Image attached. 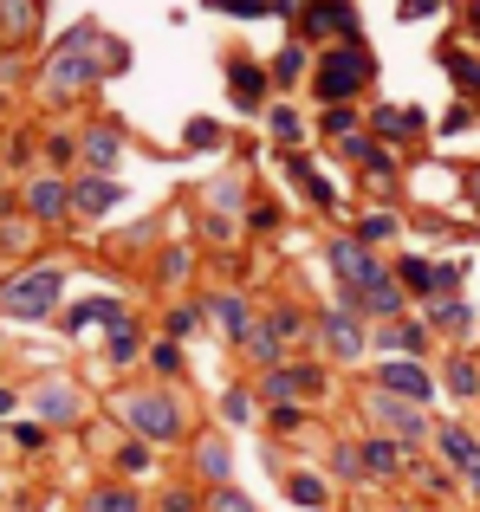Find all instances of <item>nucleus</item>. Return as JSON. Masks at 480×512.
<instances>
[{
    "instance_id": "obj_5",
    "label": "nucleus",
    "mask_w": 480,
    "mask_h": 512,
    "mask_svg": "<svg viewBox=\"0 0 480 512\" xmlns=\"http://www.w3.org/2000/svg\"><path fill=\"white\" fill-rule=\"evenodd\" d=\"M52 292H59V273H26L20 286H7V299H0V305H7L13 318H33V312H46V305H52Z\"/></svg>"
},
{
    "instance_id": "obj_23",
    "label": "nucleus",
    "mask_w": 480,
    "mask_h": 512,
    "mask_svg": "<svg viewBox=\"0 0 480 512\" xmlns=\"http://www.w3.org/2000/svg\"><path fill=\"white\" fill-rule=\"evenodd\" d=\"M305 72V52H279V65H273V78H299Z\"/></svg>"
},
{
    "instance_id": "obj_3",
    "label": "nucleus",
    "mask_w": 480,
    "mask_h": 512,
    "mask_svg": "<svg viewBox=\"0 0 480 512\" xmlns=\"http://www.w3.org/2000/svg\"><path fill=\"white\" fill-rule=\"evenodd\" d=\"M377 383L390 389V396H403V402H429V396H435V376L422 370L416 357H390V363L377 370Z\"/></svg>"
},
{
    "instance_id": "obj_29",
    "label": "nucleus",
    "mask_w": 480,
    "mask_h": 512,
    "mask_svg": "<svg viewBox=\"0 0 480 512\" xmlns=\"http://www.w3.org/2000/svg\"><path fill=\"white\" fill-rule=\"evenodd\" d=\"M468 26H474V33H480V0H468Z\"/></svg>"
},
{
    "instance_id": "obj_27",
    "label": "nucleus",
    "mask_w": 480,
    "mask_h": 512,
    "mask_svg": "<svg viewBox=\"0 0 480 512\" xmlns=\"http://www.w3.org/2000/svg\"><path fill=\"white\" fill-rule=\"evenodd\" d=\"M403 13L416 20V13H435V0H403Z\"/></svg>"
},
{
    "instance_id": "obj_24",
    "label": "nucleus",
    "mask_w": 480,
    "mask_h": 512,
    "mask_svg": "<svg viewBox=\"0 0 480 512\" xmlns=\"http://www.w3.org/2000/svg\"><path fill=\"white\" fill-rule=\"evenodd\" d=\"M273 137L292 143V137H299V117H292V111H273Z\"/></svg>"
},
{
    "instance_id": "obj_6",
    "label": "nucleus",
    "mask_w": 480,
    "mask_h": 512,
    "mask_svg": "<svg viewBox=\"0 0 480 512\" xmlns=\"http://www.w3.org/2000/svg\"><path fill=\"white\" fill-rule=\"evenodd\" d=\"M370 409L390 422V435H396V441H422V435H429V422H422V402H403V396H390V389H383Z\"/></svg>"
},
{
    "instance_id": "obj_2",
    "label": "nucleus",
    "mask_w": 480,
    "mask_h": 512,
    "mask_svg": "<svg viewBox=\"0 0 480 512\" xmlns=\"http://www.w3.org/2000/svg\"><path fill=\"white\" fill-rule=\"evenodd\" d=\"M124 415H130V428H143L150 441H176L182 435V415H176V402H169V396H130Z\"/></svg>"
},
{
    "instance_id": "obj_12",
    "label": "nucleus",
    "mask_w": 480,
    "mask_h": 512,
    "mask_svg": "<svg viewBox=\"0 0 480 512\" xmlns=\"http://www.w3.org/2000/svg\"><path fill=\"white\" fill-rule=\"evenodd\" d=\"M286 493H292V506H305V512L325 506V480H312V474H292V480H286Z\"/></svg>"
},
{
    "instance_id": "obj_15",
    "label": "nucleus",
    "mask_w": 480,
    "mask_h": 512,
    "mask_svg": "<svg viewBox=\"0 0 480 512\" xmlns=\"http://www.w3.org/2000/svg\"><path fill=\"white\" fill-rule=\"evenodd\" d=\"M448 389H455V396H480V370H474L468 357H455V363H448Z\"/></svg>"
},
{
    "instance_id": "obj_4",
    "label": "nucleus",
    "mask_w": 480,
    "mask_h": 512,
    "mask_svg": "<svg viewBox=\"0 0 480 512\" xmlns=\"http://www.w3.org/2000/svg\"><path fill=\"white\" fill-rule=\"evenodd\" d=\"M331 266H338V279L351 292H364V286H377V279H383V266L370 260L364 240H338V247H331Z\"/></svg>"
},
{
    "instance_id": "obj_31",
    "label": "nucleus",
    "mask_w": 480,
    "mask_h": 512,
    "mask_svg": "<svg viewBox=\"0 0 480 512\" xmlns=\"http://www.w3.org/2000/svg\"><path fill=\"white\" fill-rule=\"evenodd\" d=\"M468 487H474V493H480V467H474V474H468Z\"/></svg>"
},
{
    "instance_id": "obj_9",
    "label": "nucleus",
    "mask_w": 480,
    "mask_h": 512,
    "mask_svg": "<svg viewBox=\"0 0 480 512\" xmlns=\"http://www.w3.org/2000/svg\"><path fill=\"white\" fill-rule=\"evenodd\" d=\"M435 441H442V454H448V461L461 467V474H474V467H480V441L468 435V428H442Z\"/></svg>"
},
{
    "instance_id": "obj_19",
    "label": "nucleus",
    "mask_w": 480,
    "mask_h": 512,
    "mask_svg": "<svg viewBox=\"0 0 480 512\" xmlns=\"http://www.w3.org/2000/svg\"><path fill=\"white\" fill-rule=\"evenodd\" d=\"M234 91H240V98H260V91H266V72H253V65H234Z\"/></svg>"
},
{
    "instance_id": "obj_25",
    "label": "nucleus",
    "mask_w": 480,
    "mask_h": 512,
    "mask_svg": "<svg viewBox=\"0 0 480 512\" xmlns=\"http://www.w3.org/2000/svg\"><path fill=\"white\" fill-rule=\"evenodd\" d=\"M221 409H228V422H247V415H253V402H247V396H240V389H234V396L221 402Z\"/></svg>"
},
{
    "instance_id": "obj_18",
    "label": "nucleus",
    "mask_w": 480,
    "mask_h": 512,
    "mask_svg": "<svg viewBox=\"0 0 480 512\" xmlns=\"http://www.w3.org/2000/svg\"><path fill=\"white\" fill-rule=\"evenodd\" d=\"M331 467H338L344 480H357V474H364V448H351V441H344V448L331 454Z\"/></svg>"
},
{
    "instance_id": "obj_14",
    "label": "nucleus",
    "mask_w": 480,
    "mask_h": 512,
    "mask_svg": "<svg viewBox=\"0 0 480 512\" xmlns=\"http://www.w3.org/2000/svg\"><path fill=\"white\" fill-rule=\"evenodd\" d=\"M383 344H390V350H403V357H422L429 331H422V325H390V331H383Z\"/></svg>"
},
{
    "instance_id": "obj_17",
    "label": "nucleus",
    "mask_w": 480,
    "mask_h": 512,
    "mask_svg": "<svg viewBox=\"0 0 480 512\" xmlns=\"http://www.w3.org/2000/svg\"><path fill=\"white\" fill-rule=\"evenodd\" d=\"M435 325H442V331H468V325H474V312H468L461 299H442V305H435Z\"/></svg>"
},
{
    "instance_id": "obj_13",
    "label": "nucleus",
    "mask_w": 480,
    "mask_h": 512,
    "mask_svg": "<svg viewBox=\"0 0 480 512\" xmlns=\"http://www.w3.org/2000/svg\"><path fill=\"white\" fill-rule=\"evenodd\" d=\"M448 78H455L468 98H480V59H468V52H448Z\"/></svg>"
},
{
    "instance_id": "obj_1",
    "label": "nucleus",
    "mask_w": 480,
    "mask_h": 512,
    "mask_svg": "<svg viewBox=\"0 0 480 512\" xmlns=\"http://www.w3.org/2000/svg\"><path fill=\"white\" fill-rule=\"evenodd\" d=\"M370 72H377V65H370V46H331L325 59H318V98L325 104H344V98H357V91L370 85Z\"/></svg>"
},
{
    "instance_id": "obj_8",
    "label": "nucleus",
    "mask_w": 480,
    "mask_h": 512,
    "mask_svg": "<svg viewBox=\"0 0 480 512\" xmlns=\"http://www.w3.org/2000/svg\"><path fill=\"white\" fill-rule=\"evenodd\" d=\"M325 344L338 350V357H357V350H364V325H357L351 312H331L325 318Z\"/></svg>"
},
{
    "instance_id": "obj_7",
    "label": "nucleus",
    "mask_w": 480,
    "mask_h": 512,
    "mask_svg": "<svg viewBox=\"0 0 480 512\" xmlns=\"http://www.w3.org/2000/svg\"><path fill=\"white\" fill-rule=\"evenodd\" d=\"M318 389H325V376H318L312 363H286V370L266 376V396H279V402H292V396H318Z\"/></svg>"
},
{
    "instance_id": "obj_26",
    "label": "nucleus",
    "mask_w": 480,
    "mask_h": 512,
    "mask_svg": "<svg viewBox=\"0 0 480 512\" xmlns=\"http://www.w3.org/2000/svg\"><path fill=\"white\" fill-rule=\"evenodd\" d=\"M163 512H195V500H189V493H169V500H163Z\"/></svg>"
},
{
    "instance_id": "obj_16",
    "label": "nucleus",
    "mask_w": 480,
    "mask_h": 512,
    "mask_svg": "<svg viewBox=\"0 0 480 512\" xmlns=\"http://www.w3.org/2000/svg\"><path fill=\"white\" fill-rule=\"evenodd\" d=\"M85 512H137V500H130L124 487H104V493H91Z\"/></svg>"
},
{
    "instance_id": "obj_30",
    "label": "nucleus",
    "mask_w": 480,
    "mask_h": 512,
    "mask_svg": "<svg viewBox=\"0 0 480 512\" xmlns=\"http://www.w3.org/2000/svg\"><path fill=\"white\" fill-rule=\"evenodd\" d=\"M7 409H13V396H7V389H0V415H7Z\"/></svg>"
},
{
    "instance_id": "obj_20",
    "label": "nucleus",
    "mask_w": 480,
    "mask_h": 512,
    "mask_svg": "<svg viewBox=\"0 0 480 512\" xmlns=\"http://www.w3.org/2000/svg\"><path fill=\"white\" fill-rule=\"evenodd\" d=\"M390 234H396V221H390V214H370V221L357 227V240H364V247H370V240H390Z\"/></svg>"
},
{
    "instance_id": "obj_10",
    "label": "nucleus",
    "mask_w": 480,
    "mask_h": 512,
    "mask_svg": "<svg viewBox=\"0 0 480 512\" xmlns=\"http://www.w3.org/2000/svg\"><path fill=\"white\" fill-rule=\"evenodd\" d=\"M364 474H403V441H390V435L364 441Z\"/></svg>"
},
{
    "instance_id": "obj_22",
    "label": "nucleus",
    "mask_w": 480,
    "mask_h": 512,
    "mask_svg": "<svg viewBox=\"0 0 480 512\" xmlns=\"http://www.w3.org/2000/svg\"><path fill=\"white\" fill-rule=\"evenodd\" d=\"M215 512H260V506H253V500H247V493H234V487H221V493H215Z\"/></svg>"
},
{
    "instance_id": "obj_28",
    "label": "nucleus",
    "mask_w": 480,
    "mask_h": 512,
    "mask_svg": "<svg viewBox=\"0 0 480 512\" xmlns=\"http://www.w3.org/2000/svg\"><path fill=\"white\" fill-rule=\"evenodd\" d=\"M468 195H474V208H480V163L468 169Z\"/></svg>"
},
{
    "instance_id": "obj_21",
    "label": "nucleus",
    "mask_w": 480,
    "mask_h": 512,
    "mask_svg": "<svg viewBox=\"0 0 480 512\" xmlns=\"http://www.w3.org/2000/svg\"><path fill=\"white\" fill-rule=\"evenodd\" d=\"M202 474L208 480H228V448H215V441H208V448H202Z\"/></svg>"
},
{
    "instance_id": "obj_11",
    "label": "nucleus",
    "mask_w": 480,
    "mask_h": 512,
    "mask_svg": "<svg viewBox=\"0 0 480 512\" xmlns=\"http://www.w3.org/2000/svg\"><path fill=\"white\" fill-rule=\"evenodd\" d=\"M377 130L383 137H422V117L396 111V104H377Z\"/></svg>"
}]
</instances>
